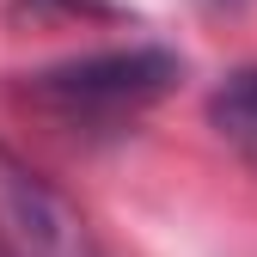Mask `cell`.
<instances>
[{"mask_svg":"<svg viewBox=\"0 0 257 257\" xmlns=\"http://www.w3.org/2000/svg\"><path fill=\"white\" fill-rule=\"evenodd\" d=\"M178 80H184V61L172 49L135 43V49H98V55H74L31 74L25 104L74 135H116L135 116H147Z\"/></svg>","mask_w":257,"mask_h":257,"instance_id":"obj_1","label":"cell"},{"mask_svg":"<svg viewBox=\"0 0 257 257\" xmlns=\"http://www.w3.org/2000/svg\"><path fill=\"white\" fill-rule=\"evenodd\" d=\"M0 251L7 257H104L86 214L43 172H31L7 141H0Z\"/></svg>","mask_w":257,"mask_h":257,"instance_id":"obj_2","label":"cell"},{"mask_svg":"<svg viewBox=\"0 0 257 257\" xmlns=\"http://www.w3.org/2000/svg\"><path fill=\"white\" fill-rule=\"evenodd\" d=\"M208 122L220 128V141L239 147L251 166H257V68H239L214 86L208 98Z\"/></svg>","mask_w":257,"mask_h":257,"instance_id":"obj_3","label":"cell"},{"mask_svg":"<svg viewBox=\"0 0 257 257\" xmlns=\"http://www.w3.org/2000/svg\"><path fill=\"white\" fill-rule=\"evenodd\" d=\"M220 7H233V0H220Z\"/></svg>","mask_w":257,"mask_h":257,"instance_id":"obj_4","label":"cell"}]
</instances>
